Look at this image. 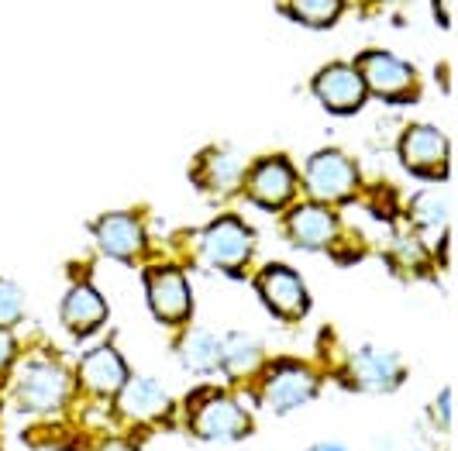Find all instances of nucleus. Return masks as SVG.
Here are the masks:
<instances>
[{"label": "nucleus", "instance_id": "obj_1", "mask_svg": "<svg viewBox=\"0 0 458 451\" xmlns=\"http://www.w3.org/2000/svg\"><path fill=\"white\" fill-rule=\"evenodd\" d=\"M190 428L204 441H238L252 430L249 410L221 389H204L190 404Z\"/></svg>", "mask_w": 458, "mask_h": 451}, {"label": "nucleus", "instance_id": "obj_2", "mask_svg": "<svg viewBox=\"0 0 458 451\" xmlns=\"http://www.w3.org/2000/svg\"><path fill=\"white\" fill-rule=\"evenodd\" d=\"M14 400L31 413H55L69 400V372L52 359H31L18 369Z\"/></svg>", "mask_w": 458, "mask_h": 451}, {"label": "nucleus", "instance_id": "obj_3", "mask_svg": "<svg viewBox=\"0 0 458 451\" xmlns=\"http://www.w3.org/2000/svg\"><path fill=\"white\" fill-rule=\"evenodd\" d=\"M321 393V379L300 362H276L262 379V400L273 413H293Z\"/></svg>", "mask_w": 458, "mask_h": 451}, {"label": "nucleus", "instance_id": "obj_4", "mask_svg": "<svg viewBox=\"0 0 458 451\" xmlns=\"http://www.w3.org/2000/svg\"><path fill=\"white\" fill-rule=\"evenodd\" d=\"M255 251L252 227L242 217H217L214 225L200 234V255L210 266H221L228 272H238Z\"/></svg>", "mask_w": 458, "mask_h": 451}, {"label": "nucleus", "instance_id": "obj_5", "mask_svg": "<svg viewBox=\"0 0 458 451\" xmlns=\"http://www.w3.org/2000/svg\"><path fill=\"white\" fill-rule=\"evenodd\" d=\"M303 180H307V190H310L314 203H335L344 200L359 186V169H355V162L348 156L327 149V152L310 156Z\"/></svg>", "mask_w": 458, "mask_h": 451}, {"label": "nucleus", "instance_id": "obj_6", "mask_svg": "<svg viewBox=\"0 0 458 451\" xmlns=\"http://www.w3.org/2000/svg\"><path fill=\"white\" fill-rule=\"evenodd\" d=\"M255 290L262 296V303L283 320H300L310 311V296H307L303 279L286 266H266L255 276Z\"/></svg>", "mask_w": 458, "mask_h": 451}, {"label": "nucleus", "instance_id": "obj_7", "mask_svg": "<svg viewBox=\"0 0 458 451\" xmlns=\"http://www.w3.org/2000/svg\"><path fill=\"white\" fill-rule=\"evenodd\" d=\"M145 294H148V307L159 317L162 324H183L190 311H193V296H190V283L176 266H159L148 269L145 276Z\"/></svg>", "mask_w": 458, "mask_h": 451}, {"label": "nucleus", "instance_id": "obj_8", "mask_svg": "<svg viewBox=\"0 0 458 451\" xmlns=\"http://www.w3.org/2000/svg\"><path fill=\"white\" fill-rule=\"evenodd\" d=\"M76 379H80V386H83L90 396L111 400L131 376H128V362L121 359V352H117L114 345H100V348H93V352L83 355Z\"/></svg>", "mask_w": 458, "mask_h": 451}, {"label": "nucleus", "instance_id": "obj_9", "mask_svg": "<svg viewBox=\"0 0 458 451\" xmlns=\"http://www.w3.org/2000/svg\"><path fill=\"white\" fill-rule=\"evenodd\" d=\"M400 158L417 176H445L448 173V141L437 128L413 124L400 138Z\"/></svg>", "mask_w": 458, "mask_h": 451}, {"label": "nucleus", "instance_id": "obj_10", "mask_svg": "<svg viewBox=\"0 0 458 451\" xmlns=\"http://www.w3.org/2000/svg\"><path fill=\"white\" fill-rule=\"evenodd\" d=\"M249 193H252V200L259 207L279 210V207H286V203L293 200V193H297V169L283 156L262 158L249 173Z\"/></svg>", "mask_w": 458, "mask_h": 451}, {"label": "nucleus", "instance_id": "obj_11", "mask_svg": "<svg viewBox=\"0 0 458 451\" xmlns=\"http://www.w3.org/2000/svg\"><path fill=\"white\" fill-rule=\"evenodd\" d=\"M114 400L121 417L135 421V424H156V421H162L173 410V400H169L165 386L156 383V379H128L117 389Z\"/></svg>", "mask_w": 458, "mask_h": 451}, {"label": "nucleus", "instance_id": "obj_12", "mask_svg": "<svg viewBox=\"0 0 458 451\" xmlns=\"http://www.w3.org/2000/svg\"><path fill=\"white\" fill-rule=\"evenodd\" d=\"M362 83L366 90H376L390 100H400V97H413V69L407 63H400L390 52H366L362 59Z\"/></svg>", "mask_w": 458, "mask_h": 451}, {"label": "nucleus", "instance_id": "obj_13", "mask_svg": "<svg viewBox=\"0 0 458 451\" xmlns=\"http://www.w3.org/2000/svg\"><path fill=\"white\" fill-rule=\"evenodd\" d=\"M352 383L366 393H393L403 383V365L383 348H362L352 355Z\"/></svg>", "mask_w": 458, "mask_h": 451}, {"label": "nucleus", "instance_id": "obj_14", "mask_svg": "<svg viewBox=\"0 0 458 451\" xmlns=\"http://www.w3.org/2000/svg\"><path fill=\"white\" fill-rule=\"evenodd\" d=\"M93 234H97L100 251L117 259V262H131L145 249V231L131 214H104L93 225Z\"/></svg>", "mask_w": 458, "mask_h": 451}, {"label": "nucleus", "instance_id": "obj_15", "mask_svg": "<svg viewBox=\"0 0 458 451\" xmlns=\"http://www.w3.org/2000/svg\"><path fill=\"white\" fill-rule=\"evenodd\" d=\"M286 231L303 249H331L338 238V217L324 203H300L286 217Z\"/></svg>", "mask_w": 458, "mask_h": 451}, {"label": "nucleus", "instance_id": "obj_16", "mask_svg": "<svg viewBox=\"0 0 458 451\" xmlns=\"http://www.w3.org/2000/svg\"><path fill=\"white\" fill-rule=\"evenodd\" d=\"M314 93L321 97L331 111L348 114V111H359V107H362V100H366V83H362L359 69L327 66L324 72H318Z\"/></svg>", "mask_w": 458, "mask_h": 451}, {"label": "nucleus", "instance_id": "obj_17", "mask_svg": "<svg viewBox=\"0 0 458 451\" xmlns=\"http://www.w3.org/2000/svg\"><path fill=\"white\" fill-rule=\"evenodd\" d=\"M104 320H107V300L97 294L90 283H80V286L69 290L66 300H63V324L72 335L87 338Z\"/></svg>", "mask_w": 458, "mask_h": 451}, {"label": "nucleus", "instance_id": "obj_18", "mask_svg": "<svg viewBox=\"0 0 458 451\" xmlns=\"http://www.w3.org/2000/svg\"><path fill=\"white\" fill-rule=\"evenodd\" d=\"M204 169V186L221 190V193H228V190H234L238 183L245 180V166H242V158L234 156V152H207Z\"/></svg>", "mask_w": 458, "mask_h": 451}, {"label": "nucleus", "instance_id": "obj_19", "mask_svg": "<svg viewBox=\"0 0 458 451\" xmlns=\"http://www.w3.org/2000/svg\"><path fill=\"white\" fill-rule=\"evenodd\" d=\"M180 355L193 372H214V369H221V338H214L207 331H193L180 345Z\"/></svg>", "mask_w": 458, "mask_h": 451}, {"label": "nucleus", "instance_id": "obj_20", "mask_svg": "<svg viewBox=\"0 0 458 451\" xmlns=\"http://www.w3.org/2000/svg\"><path fill=\"white\" fill-rule=\"evenodd\" d=\"M221 365L231 376H249L259 369V345L245 335H231L228 341H221Z\"/></svg>", "mask_w": 458, "mask_h": 451}, {"label": "nucleus", "instance_id": "obj_21", "mask_svg": "<svg viewBox=\"0 0 458 451\" xmlns=\"http://www.w3.org/2000/svg\"><path fill=\"white\" fill-rule=\"evenodd\" d=\"M290 11L307 24H331L342 11V0H290Z\"/></svg>", "mask_w": 458, "mask_h": 451}, {"label": "nucleus", "instance_id": "obj_22", "mask_svg": "<svg viewBox=\"0 0 458 451\" xmlns=\"http://www.w3.org/2000/svg\"><path fill=\"white\" fill-rule=\"evenodd\" d=\"M24 314V294L18 283L0 279V328L7 331L11 324H18Z\"/></svg>", "mask_w": 458, "mask_h": 451}, {"label": "nucleus", "instance_id": "obj_23", "mask_svg": "<svg viewBox=\"0 0 458 451\" xmlns=\"http://www.w3.org/2000/svg\"><path fill=\"white\" fill-rule=\"evenodd\" d=\"M413 221L420 227H441L448 221V207L437 193H420L413 200Z\"/></svg>", "mask_w": 458, "mask_h": 451}, {"label": "nucleus", "instance_id": "obj_24", "mask_svg": "<svg viewBox=\"0 0 458 451\" xmlns=\"http://www.w3.org/2000/svg\"><path fill=\"white\" fill-rule=\"evenodd\" d=\"M11 362H14V338H11V335L0 328V372H4Z\"/></svg>", "mask_w": 458, "mask_h": 451}, {"label": "nucleus", "instance_id": "obj_25", "mask_svg": "<svg viewBox=\"0 0 458 451\" xmlns=\"http://www.w3.org/2000/svg\"><path fill=\"white\" fill-rule=\"evenodd\" d=\"M437 410H441V424H448L452 421V393L448 389L437 396Z\"/></svg>", "mask_w": 458, "mask_h": 451}, {"label": "nucleus", "instance_id": "obj_26", "mask_svg": "<svg viewBox=\"0 0 458 451\" xmlns=\"http://www.w3.org/2000/svg\"><path fill=\"white\" fill-rule=\"evenodd\" d=\"M100 451H135V445H128V441H107Z\"/></svg>", "mask_w": 458, "mask_h": 451}, {"label": "nucleus", "instance_id": "obj_27", "mask_svg": "<svg viewBox=\"0 0 458 451\" xmlns=\"http://www.w3.org/2000/svg\"><path fill=\"white\" fill-rule=\"evenodd\" d=\"M310 451H344L342 445H318V448H310Z\"/></svg>", "mask_w": 458, "mask_h": 451}]
</instances>
